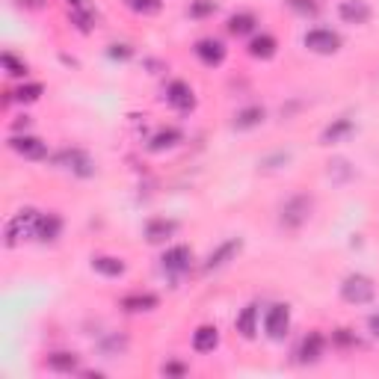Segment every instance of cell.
<instances>
[{
	"instance_id": "6da1fadb",
	"label": "cell",
	"mask_w": 379,
	"mask_h": 379,
	"mask_svg": "<svg viewBox=\"0 0 379 379\" xmlns=\"http://www.w3.org/2000/svg\"><path fill=\"white\" fill-rule=\"evenodd\" d=\"M341 296L347 299V303H353V305H367V303H371V299L376 296V285H373L367 276L353 273V276L344 278V285H341Z\"/></svg>"
},
{
	"instance_id": "7a4b0ae2",
	"label": "cell",
	"mask_w": 379,
	"mask_h": 379,
	"mask_svg": "<svg viewBox=\"0 0 379 379\" xmlns=\"http://www.w3.org/2000/svg\"><path fill=\"white\" fill-rule=\"evenodd\" d=\"M36 222H39V214L36 210H18V214L6 222V246H15L24 237H36Z\"/></svg>"
},
{
	"instance_id": "3957f363",
	"label": "cell",
	"mask_w": 379,
	"mask_h": 379,
	"mask_svg": "<svg viewBox=\"0 0 379 379\" xmlns=\"http://www.w3.org/2000/svg\"><path fill=\"white\" fill-rule=\"evenodd\" d=\"M287 329H291V308L287 305H273L267 311L264 317V332L270 341H282L287 335Z\"/></svg>"
},
{
	"instance_id": "277c9868",
	"label": "cell",
	"mask_w": 379,
	"mask_h": 379,
	"mask_svg": "<svg viewBox=\"0 0 379 379\" xmlns=\"http://www.w3.org/2000/svg\"><path fill=\"white\" fill-rule=\"evenodd\" d=\"M53 160H57L62 169H69V172L81 175V178H89V175L95 172V163L89 160V154H83L81 149H62Z\"/></svg>"
},
{
	"instance_id": "5b68a950",
	"label": "cell",
	"mask_w": 379,
	"mask_h": 379,
	"mask_svg": "<svg viewBox=\"0 0 379 379\" xmlns=\"http://www.w3.org/2000/svg\"><path fill=\"white\" fill-rule=\"evenodd\" d=\"M305 48L308 51H314V53H335L338 48H341V36L338 33H332V30H323V27H317V30H308L305 33Z\"/></svg>"
},
{
	"instance_id": "8992f818",
	"label": "cell",
	"mask_w": 379,
	"mask_h": 379,
	"mask_svg": "<svg viewBox=\"0 0 379 379\" xmlns=\"http://www.w3.org/2000/svg\"><path fill=\"white\" fill-rule=\"evenodd\" d=\"M308 210H311V199L308 196L287 199V202L282 205V226H287V228L303 226V222L308 219Z\"/></svg>"
},
{
	"instance_id": "52a82bcc",
	"label": "cell",
	"mask_w": 379,
	"mask_h": 379,
	"mask_svg": "<svg viewBox=\"0 0 379 379\" xmlns=\"http://www.w3.org/2000/svg\"><path fill=\"white\" fill-rule=\"evenodd\" d=\"M9 149L15 154H21V158H27V160L48 158V146H44L39 137H21V133H15V137H9Z\"/></svg>"
},
{
	"instance_id": "ba28073f",
	"label": "cell",
	"mask_w": 379,
	"mask_h": 379,
	"mask_svg": "<svg viewBox=\"0 0 379 379\" xmlns=\"http://www.w3.org/2000/svg\"><path fill=\"white\" fill-rule=\"evenodd\" d=\"M166 101H169L175 110L187 113V110L196 107V92H193V86H190V83H184V81H172L169 86H166Z\"/></svg>"
},
{
	"instance_id": "9c48e42d",
	"label": "cell",
	"mask_w": 379,
	"mask_h": 379,
	"mask_svg": "<svg viewBox=\"0 0 379 379\" xmlns=\"http://www.w3.org/2000/svg\"><path fill=\"white\" fill-rule=\"evenodd\" d=\"M190 261H193V252L190 246H169L163 255H160V267L166 273H187L190 270Z\"/></svg>"
},
{
	"instance_id": "30bf717a",
	"label": "cell",
	"mask_w": 379,
	"mask_h": 379,
	"mask_svg": "<svg viewBox=\"0 0 379 379\" xmlns=\"http://www.w3.org/2000/svg\"><path fill=\"white\" fill-rule=\"evenodd\" d=\"M338 15L344 24H367L371 21V6L364 0H344L338 6Z\"/></svg>"
},
{
	"instance_id": "8fae6325",
	"label": "cell",
	"mask_w": 379,
	"mask_h": 379,
	"mask_svg": "<svg viewBox=\"0 0 379 379\" xmlns=\"http://www.w3.org/2000/svg\"><path fill=\"white\" fill-rule=\"evenodd\" d=\"M196 57L214 69V65H219L222 60H226V44H222L219 39H199L196 42Z\"/></svg>"
},
{
	"instance_id": "7c38bea8",
	"label": "cell",
	"mask_w": 379,
	"mask_h": 379,
	"mask_svg": "<svg viewBox=\"0 0 379 379\" xmlns=\"http://www.w3.org/2000/svg\"><path fill=\"white\" fill-rule=\"evenodd\" d=\"M296 355H299V362H303V364H314L323 355V335H320V332H308V335L299 341Z\"/></svg>"
},
{
	"instance_id": "4fadbf2b",
	"label": "cell",
	"mask_w": 379,
	"mask_h": 379,
	"mask_svg": "<svg viewBox=\"0 0 379 379\" xmlns=\"http://www.w3.org/2000/svg\"><path fill=\"white\" fill-rule=\"evenodd\" d=\"M175 231H178V222L166 219V217H158V219H149V222H146V240H149V243L169 240Z\"/></svg>"
},
{
	"instance_id": "5bb4252c",
	"label": "cell",
	"mask_w": 379,
	"mask_h": 379,
	"mask_svg": "<svg viewBox=\"0 0 379 379\" xmlns=\"http://www.w3.org/2000/svg\"><path fill=\"white\" fill-rule=\"evenodd\" d=\"M240 246H243L240 240H226V243H222L219 249H214V252L208 255V261H205V270H219V267H226V264L234 258V255L240 252Z\"/></svg>"
},
{
	"instance_id": "9a60e30c",
	"label": "cell",
	"mask_w": 379,
	"mask_h": 379,
	"mask_svg": "<svg viewBox=\"0 0 379 379\" xmlns=\"http://www.w3.org/2000/svg\"><path fill=\"white\" fill-rule=\"evenodd\" d=\"M62 234V219L57 214H39V222H36V237L42 243H53Z\"/></svg>"
},
{
	"instance_id": "2e32d148",
	"label": "cell",
	"mask_w": 379,
	"mask_h": 379,
	"mask_svg": "<svg viewBox=\"0 0 379 379\" xmlns=\"http://www.w3.org/2000/svg\"><path fill=\"white\" fill-rule=\"evenodd\" d=\"M234 326H237V332L246 341H252L255 335H258V303H249L246 308H243L237 314V323H234Z\"/></svg>"
},
{
	"instance_id": "e0dca14e",
	"label": "cell",
	"mask_w": 379,
	"mask_h": 379,
	"mask_svg": "<svg viewBox=\"0 0 379 379\" xmlns=\"http://www.w3.org/2000/svg\"><path fill=\"white\" fill-rule=\"evenodd\" d=\"M219 344V329L217 326H199L193 332V350L196 353H214Z\"/></svg>"
},
{
	"instance_id": "ac0fdd59",
	"label": "cell",
	"mask_w": 379,
	"mask_h": 379,
	"mask_svg": "<svg viewBox=\"0 0 379 379\" xmlns=\"http://www.w3.org/2000/svg\"><path fill=\"white\" fill-rule=\"evenodd\" d=\"M92 270L107 276V278H119V276H125V261L113 258V255H95V258H92Z\"/></svg>"
},
{
	"instance_id": "d6986e66",
	"label": "cell",
	"mask_w": 379,
	"mask_h": 379,
	"mask_svg": "<svg viewBox=\"0 0 379 379\" xmlns=\"http://www.w3.org/2000/svg\"><path fill=\"white\" fill-rule=\"evenodd\" d=\"M160 299L154 296V294H128L125 299H121V308L130 311V314H140V311H151V308H158Z\"/></svg>"
},
{
	"instance_id": "ffe728a7",
	"label": "cell",
	"mask_w": 379,
	"mask_h": 379,
	"mask_svg": "<svg viewBox=\"0 0 379 379\" xmlns=\"http://www.w3.org/2000/svg\"><path fill=\"white\" fill-rule=\"evenodd\" d=\"M276 39L270 36V33H261V36H255L252 42H249V57H255V60H273L276 57Z\"/></svg>"
},
{
	"instance_id": "44dd1931",
	"label": "cell",
	"mask_w": 379,
	"mask_h": 379,
	"mask_svg": "<svg viewBox=\"0 0 379 379\" xmlns=\"http://www.w3.org/2000/svg\"><path fill=\"white\" fill-rule=\"evenodd\" d=\"M255 24H258V18H255L252 12H234L226 27H228L231 36H249V33L255 30Z\"/></svg>"
},
{
	"instance_id": "7402d4cb",
	"label": "cell",
	"mask_w": 379,
	"mask_h": 379,
	"mask_svg": "<svg viewBox=\"0 0 379 379\" xmlns=\"http://www.w3.org/2000/svg\"><path fill=\"white\" fill-rule=\"evenodd\" d=\"M48 367L51 371H57V373H71L81 367V359H77L74 353H51L48 355Z\"/></svg>"
},
{
	"instance_id": "603a6c76",
	"label": "cell",
	"mask_w": 379,
	"mask_h": 379,
	"mask_svg": "<svg viewBox=\"0 0 379 379\" xmlns=\"http://www.w3.org/2000/svg\"><path fill=\"white\" fill-rule=\"evenodd\" d=\"M178 142H181V130H178V128H163V130H158V133L151 137L149 149H151V151H163V149L178 146Z\"/></svg>"
},
{
	"instance_id": "cb8c5ba5",
	"label": "cell",
	"mask_w": 379,
	"mask_h": 379,
	"mask_svg": "<svg viewBox=\"0 0 379 379\" xmlns=\"http://www.w3.org/2000/svg\"><path fill=\"white\" fill-rule=\"evenodd\" d=\"M264 121V107H243L237 116H234V128H240V130H249L255 125H261Z\"/></svg>"
},
{
	"instance_id": "d4e9b609",
	"label": "cell",
	"mask_w": 379,
	"mask_h": 379,
	"mask_svg": "<svg viewBox=\"0 0 379 379\" xmlns=\"http://www.w3.org/2000/svg\"><path fill=\"white\" fill-rule=\"evenodd\" d=\"M42 92H44V86H42V83H24V86H18L12 95H15V101L30 104V101H39Z\"/></svg>"
},
{
	"instance_id": "484cf974",
	"label": "cell",
	"mask_w": 379,
	"mask_h": 379,
	"mask_svg": "<svg viewBox=\"0 0 379 379\" xmlns=\"http://www.w3.org/2000/svg\"><path fill=\"white\" fill-rule=\"evenodd\" d=\"M350 130H353V121L350 119H338L335 125H329L326 130H323V142H338L341 137H347Z\"/></svg>"
},
{
	"instance_id": "4316f807",
	"label": "cell",
	"mask_w": 379,
	"mask_h": 379,
	"mask_svg": "<svg viewBox=\"0 0 379 379\" xmlns=\"http://www.w3.org/2000/svg\"><path fill=\"white\" fill-rule=\"evenodd\" d=\"M125 3L140 15H154V12H160L163 0H125Z\"/></svg>"
},
{
	"instance_id": "83f0119b",
	"label": "cell",
	"mask_w": 379,
	"mask_h": 379,
	"mask_svg": "<svg viewBox=\"0 0 379 379\" xmlns=\"http://www.w3.org/2000/svg\"><path fill=\"white\" fill-rule=\"evenodd\" d=\"M3 69H6V74H12V77H27V62H21L15 53H3Z\"/></svg>"
},
{
	"instance_id": "f1b7e54d",
	"label": "cell",
	"mask_w": 379,
	"mask_h": 379,
	"mask_svg": "<svg viewBox=\"0 0 379 379\" xmlns=\"http://www.w3.org/2000/svg\"><path fill=\"white\" fill-rule=\"evenodd\" d=\"M214 12H217L214 0H193V3H190V15H193V18H208Z\"/></svg>"
},
{
	"instance_id": "f546056e",
	"label": "cell",
	"mask_w": 379,
	"mask_h": 379,
	"mask_svg": "<svg viewBox=\"0 0 379 379\" xmlns=\"http://www.w3.org/2000/svg\"><path fill=\"white\" fill-rule=\"evenodd\" d=\"M71 21L77 24V30H81V33L92 30V12H89V9H71Z\"/></svg>"
},
{
	"instance_id": "4dcf8cb0",
	"label": "cell",
	"mask_w": 379,
	"mask_h": 379,
	"mask_svg": "<svg viewBox=\"0 0 379 379\" xmlns=\"http://www.w3.org/2000/svg\"><path fill=\"white\" fill-rule=\"evenodd\" d=\"M287 3H291L296 12H303V15H314V12H317V3H314V0H287Z\"/></svg>"
},
{
	"instance_id": "1f68e13d",
	"label": "cell",
	"mask_w": 379,
	"mask_h": 379,
	"mask_svg": "<svg viewBox=\"0 0 379 379\" xmlns=\"http://www.w3.org/2000/svg\"><path fill=\"white\" fill-rule=\"evenodd\" d=\"M110 57H113V60H128L130 48H128V44H110Z\"/></svg>"
},
{
	"instance_id": "d6a6232c",
	"label": "cell",
	"mask_w": 379,
	"mask_h": 379,
	"mask_svg": "<svg viewBox=\"0 0 379 379\" xmlns=\"http://www.w3.org/2000/svg\"><path fill=\"white\" fill-rule=\"evenodd\" d=\"M163 373H172V376H184L187 367L184 364H163Z\"/></svg>"
},
{
	"instance_id": "836d02e7",
	"label": "cell",
	"mask_w": 379,
	"mask_h": 379,
	"mask_svg": "<svg viewBox=\"0 0 379 379\" xmlns=\"http://www.w3.org/2000/svg\"><path fill=\"white\" fill-rule=\"evenodd\" d=\"M367 326H371V332H373V338H379V314H373L371 320H367Z\"/></svg>"
},
{
	"instance_id": "e575fe53",
	"label": "cell",
	"mask_w": 379,
	"mask_h": 379,
	"mask_svg": "<svg viewBox=\"0 0 379 379\" xmlns=\"http://www.w3.org/2000/svg\"><path fill=\"white\" fill-rule=\"evenodd\" d=\"M71 9H86V0H69Z\"/></svg>"
},
{
	"instance_id": "d590c367",
	"label": "cell",
	"mask_w": 379,
	"mask_h": 379,
	"mask_svg": "<svg viewBox=\"0 0 379 379\" xmlns=\"http://www.w3.org/2000/svg\"><path fill=\"white\" fill-rule=\"evenodd\" d=\"M21 3H27V6H33V9H39V6H42V0H21Z\"/></svg>"
}]
</instances>
